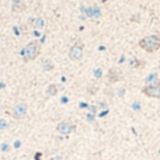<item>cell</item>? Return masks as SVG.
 I'll return each mask as SVG.
<instances>
[{
	"instance_id": "obj_1",
	"label": "cell",
	"mask_w": 160,
	"mask_h": 160,
	"mask_svg": "<svg viewBox=\"0 0 160 160\" xmlns=\"http://www.w3.org/2000/svg\"><path fill=\"white\" fill-rule=\"evenodd\" d=\"M139 47L145 49L148 54H153L160 49V35L153 34V35H148L143 37L139 40Z\"/></svg>"
},
{
	"instance_id": "obj_2",
	"label": "cell",
	"mask_w": 160,
	"mask_h": 160,
	"mask_svg": "<svg viewBox=\"0 0 160 160\" xmlns=\"http://www.w3.org/2000/svg\"><path fill=\"white\" fill-rule=\"evenodd\" d=\"M40 52H41V47L38 44V41H31V42H28L26 47L23 48L20 55H21L24 62H31V61L38 58Z\"/></svg>"
},
{
	"instance_id": "obj_3",
	"label": "cell",
	"mask_w": 160,
	"mask_h": 160,
	"mask_svg": "<svg viewBox=\"0 0 160 160\" xmlns=\"http://www.w3.org/2000/svg\"><path fill=\"white\" fill-rule=\"evenodd\" d=\"M142 93L146 97L160 98V82L157 80L156 83H153V84H146L145 87L142 89Z\"/></svg>"
},
{
	"instance_id": "obj_4",
	"label": "cell",
	"mask_w": 160,
	"mask_h": 160,
	"mask_svg": "<svg viewBox=\"0 0 160 160\" xmlns=\"http://www.w3.org/2000/svg\"><path fill=\"white\" fill-rule=\"evenodd\" d=\"M69 59H72V61H75V62H77V61H80V59L83 58V45L82 44H75L70 47L69 49Z\"/></svg>"
},
{
	"instance_id": "obj_5",
	"label": "cell",
	"mask_w": 160,
	"mask_h": 160,
	"mask_svg": "<svg viewBox=\"0 0 160 160\" xmlns=\"http://www.w3.org/2000/svg\"><path fill=\"white\" fill-rule=\"evenodd\" d=\"M27 111H28V108H27V104L26 103H18L17 106L13 108V117H14L16 120H21V118H24V117L27 115Z\"/></svg>"
},
{
	"instance_id": "obj_6",
	"label": "cell",
	"mask_w": 160,
	"mask_h": 160,
	"mask_svg": "<svg viewBox=\"0 0 160 160\" xmlns=\"http://www.w3.org/2000/svg\"><path fill=\"white\" fill-rule=\"evenodd\" d=\"M56 131H58V134H61V135H68L73 131V125L70 124V122H68V121H62V122H59L58 124Z\"/></svg>"
},
{
	"instance_id": "obj_7",
	"label": "cell",
	"mask_w": 160,
	"mask_h": 160,
	"mask_svg": "<svg viewBox=\"0 0 160 160\" xmlns=\"http://www.w3.org/2000/svg\"><path fill=\"white\" fill-rule=\"evenodd\" d=\"M107 77H108L110 83H117V82H120V80H121V72L117 69V68H113V69L108 70Z\"/></svg>"
},
{
	"instance_id": "obj_8",
	"label": "cell",
	"mask_w": 160,
	"mask_h": 160,
	"mask_svg": "<svg viewBox=\"0 0 160 160\" xmlns=\"http://www.w3.org/2000/svg\"><path fill=\"white\" fill-rule=\"evenodd\" d=\"M26 10V4L23 3L21 0H13V11L20 13V11Z\"/></svg>"
},
{
	"instance_id": "obj_9",
	"label": "cell",
	"mask_w": 160,
	"mask_h": 160,
	"mask_svg": "<svg viewBox=\"0 0 160 160\" xmlns=\"http://www.w3.org/2000/svg\"><path fill=\"white\" fill-rule=\"evenodd\" d=\"M34 27H35V30L44 28V27H45V20H44V18H41V17L35 18V20H34Z\"/></svg>"
},
{
	"instance_id": "obj_10",
	"label": "cell",
	"mask_w": 160,
	"mask_h": 160,
	"mask_svg": "<svg viewBox=\"0 0 160 160\" xmlns=\"http://www.w3.org/2000/svg\"><path fill=\"white\" fill-rule=\"evenodd\" d=\"M157 75L156 73H152V75H149V76L146 77V84H153V83H156L157 82Z\"/></svg>"
},
{
	"instance_id": "obj_11",
	"label": "cell",
	"mask_w": 160,
	"mask_h": 160,
	"mask_svg": "<svg viewBox=\"0 0 160 160\" xmlns=\"http://www.w3.org/2000/svg\"><path fill=\"white\" fill-rule=\"evenodd\" d=\"M56 93H58V87L55 86V84H51L49 87H48V90H47V94L48 96H56Z\"/></svg>"
},
{
	"instance_id": "obj_12",
	"label": "cell",
	"mask_w": 160,
	"mask_h": 160,
	"mask_svg": "<svg viewBox=\"0 0 160 160\" xmlns=\"http://www.w3.org/2000/svg\"><path fill=\"white\" fill-rule=\"evenodd\" d=\"M52 68H54V63H52V61L47 59V61H44V62H42V69H44V70H51Z\"/></svg>"
},
{
	"instance_id": "obj_13",
	"label": "cell",
	"mask_w": 160,
	"mask_h": 160,
	"mask_svg": "<svg viewBox=\"0 0 160 160\" xmlns=\"http://www.w3.org/2000/svg\"><path fill=\"white\" fill-rule=\"evenodd\" d=\"M0 150H2V152H4V153L10 152V145H9L7 142H3L2 145H0Z\"/></svg>"
},
{
	"instance_id": "obj_14",
	"label": "cell",
	"mask_w": 160,
	"mask_h": 160,
	"mask_svg": "<svg viewBox=\"0 0 160 160\" xmlns=\"http://www.w3.org/2000/svg\"><path fill=\"white\" fill-rule=\"evenodd\" d=\"M7 127H9V122L4 118H2L0 120V131H3V129H7Z\"/></svg>"
},
{
	"instance_id": "obj_15",
	"label": "cell",
	"mask_w": 160,
	"mask_h": 160,
	"mask_svg": "<svg viewBox=\"0 0 160 160\" xmlns=\"http://www.w3.org/2000/svg\"><path fill=\"white\" fill-rule=\"evenodd\" d=\"M101 75H103V73H101V70H100V69H97L94 72V76L97 77V79H100V77H101Z\"/></svg>"
},
{
	"instance_id": "obj_16",
	"label": "cell",
	"mask_w": 160,
	"mask_h": 160,
	"mask_svg": "<svg viewBox=\"0 0 160 160\" xmlns=\"http://www.w3.org/2000/svg\"><path fill=\"white\" fill-rule=\"evenodd\" d=\"M20 145H21V143H20V141H16V143H14V148H20Z\"/></svg>"
},
{
	"instance_id": "obj_17",
	"label": "cell",
	"mask_w": 160,
	"mask_h": 160,
	"mask_svg": "<svg viewBox=\"0 0 160 160\" xmlns=\"http://www.w3.org/2000/svg\"><path fill=\"white\" fill-rule=\"evenodd\" d=\"M87 120L89 121H93V115H87Z\"/></svg>"
}]
</instances>
